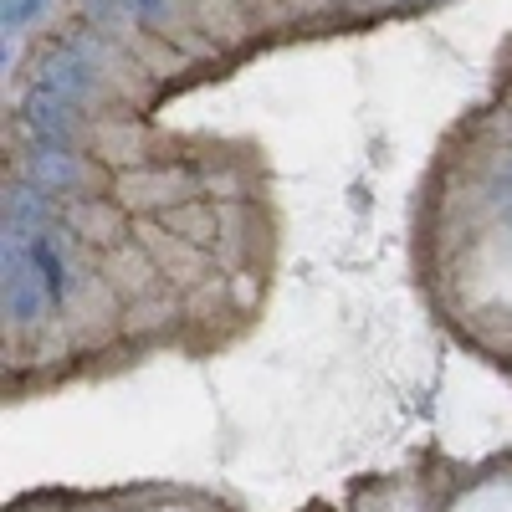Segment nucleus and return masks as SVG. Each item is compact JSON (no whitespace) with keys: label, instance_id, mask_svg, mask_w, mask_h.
I'll list each match as a JSON object with an SVG mask.
<instances>
[{"label":"nucleus","instance_id":"nucleus-1","mask_svg":"<svg viewBox=\"0 0 512 512\" xmlns=\"http://www.w3.org/2000/svg\"><path fill=\"white\" fill-rule=\"evenodd\" d=\"M36 88H52L72 103L88 108V98L103 88V57H98V41L93 31H67L57 36L36 62Z\"/></svg>","mask_w":512,"mask_h":512},{"label":"nucleus","instance_id":"nucleus-2","mask_svg":"<svg viewBox=\"0 0 512 512\" xmlns=\"http://www.w3.org/2000/svg\"><path fill=\"white\" fill-rule=\"evenodd\" d=\"M0 277H6V318L16 328H36L52 303H47V287H41V277L31 267V246L16 231H6V241H0Z\"/></svg>","mask_w":512,"mask_h":512},{"label":"nucleus","instance_id":"nucleus-3","mask_svg":"<svg viewBox=\"0 0 512 512\" xmlns=\"http://www.w3.org/2000/svg\"><path fill=\"white\" fill-rule=\"evenodd\" d=\"M21 128H26V144H57V149H77V123H82V103L52 93V88H26L21 108H16Z\"/></svg>","mask_w":512,"mask_h":512},{"label":"nucleus","instance_id":"nucleus-4","mask_svg":"<svg viewBox=\"0 0 512 512\" xmlns=\"http://www.w3.org/2000/svg\"><path fill=\"white\" fill-rule=\"evenodd\" d=\"M21 180L41 185L47 195H67L82 185V154L57 149V144H26V175Z\"/></svg>","mask_w":512,"mask_h":512},{"label":"nucleus","instance_id":"nucleus-5","mask_svg":"<svg viewBox=\"0 0 512 512\" xmlns=\"http://www.w3.org/2000/svg\"><path fill=\"white\" fill-rule=\"evenodd\" d=\"M31 246V267L41 277V287H47V303L52 308H67V297H72V267H67V246L57 231H36L26 236Z\"/></svg>","mask_w":512,"mask_h":512},{"label":"nucleus","instance_id":"nucleus-6","mask_svg":"<svg viewBox=\"0 0 512 512\" xmlns=\"http://www.w3.org/2000/svg\"><path fill=\"white\" fill-rule=\"evenodd\" d=\"M52 221H57V195H47L31 180H16L6 190V231L36 236V231H52Z\"/></svg>","mask_w":512,"mask_h":512},{"label":"nucleus","instance_id":"nucleus-7","mask_svg":"<svg viewBox=\"0 0 512 512\" xmlns=\"http://www.w3.org/2000/svg\"><path fill=\"white\" fill-rule=\"evenodd\" d=\"M175 11H180V0H123V16L144 31H164L175 21Z\"/></svg>","mask_w":512,"mask_h":512},{"label":"nucleus","instance_id":"nucleus-8","mask_svg":"<svg viewBox=\"0 0 512 512\" xmlns=\"http://www.w3.org/2000/svg\"><path fill=\"white\" fill-rule=\"evenodd\" d=\"M47 6H52V0H6V11H0V31H26Z\"/></svg>","mask_w":512,"mask_h":512},{"label":"nucleus","instance_id":"nucleus-9","mask_svg":"<svg viewBox=\"0 0 512 512\" xmlns=\"http://www.w3.org/2000/svg\"><path fill=\"white\" fill-rule=\"evenodd\" d=\"M82 11L93 16V31H108L123 16V0H82Z\"/></svg>","mask_w":512,"mask_h":512},{"label":"nucleus","instance_id":"nucleus-10","mask_svg":"<svg viewBox=\"0 0 512 512\" xmlns=\"http://www.w3.org/2000/svg\"><path fill=\"white\" fill-rule=\"evenodd\" d=\"M502 175H507V180H512V154H507V159H502Z\"/></svg>","mask_w":512,"mask_h":512}]
</instances>
